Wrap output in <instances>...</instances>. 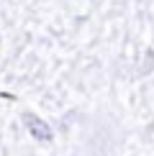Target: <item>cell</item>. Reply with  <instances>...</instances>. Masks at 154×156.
Listing matches in <instances>:
<instances>
[{"mask_svg":"<svg viewBox=\"0 0 154 156\" xmlns=\"http://www.w3.org/2000/svg\"><path fill=\"white\" fill-rule=\"evenodd\" d=\"M23 123H26V128H28L31 138L38 141V144H49V141L54 138V131L49 128V123H46V120H41L38 115L26 113V115H23Z\"/></svg>","mask_w":154,"mask_h":156,"instance_id":"1","label":"cell"}]
</instances>
